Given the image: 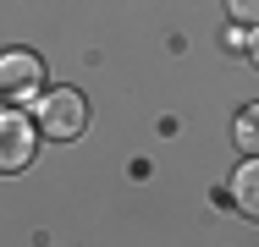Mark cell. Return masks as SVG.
<instances>
[{
	"mask_svg": "<svg viewBox=\"0 0 259 247\" xmlns=\"http://www.w3.org/2000/svg\"><path fill=\"white\" fill-rule=\"evenodd\" d=\"M83 127H89V104H83V94H72V88H50V94L39 99V132H45V138L72 143Z\"/></svg>",
	"mask_w": 259,
	"mask_h": 247,
	"instance_id": "1",
	"label": "cell"
},
{
	"mask_svg": "<svg viewBox=\"0 0 259 247\" xmlns=\"http://www.w3.org/2000/svg\"><path fill=\"white\" fill-rule=\"evenodd\" d=\"M39 83H45L39 55H28V49H6V55H0V99L22 104V99L39 94Z\"/></svg>",
	"mask_w": 259,
	"mask_h": 247,
	"instance_id": "2",
	"label": "cell"
},
{
	"mask_svg": "<svg viewBox=\"0 0 259 247\" xmlns=\"http://www.w3.org/2000/svg\"><path fill=\"white\" fill-rule=\"evenodd\" d=\"M33 143H39L33 121H28V115H17V110H6V115H0V176H11V170H28V159H33Z\"/></svg>",
	"mask_w": 259,
	"mask_h": 247,
	"instance_id": "3",
	"label": "cell"
},
{
	"mask_svg": "<svg viewBox=\"0 0 259 247\" xmlns=\"http://www.w3.org/2000/svg\"><path fill=\"white\" fill-rule=\"evenodd\" d=\"M232 203H237V214L259 220V159H248V165L232 176Z\"/></svg>",
	"mask_w": 259,
	"mask_h": 247,
	"instance_id": "4",
	"label": "cell"
},
{
	"mask_svg": "<svg viewBox=\"0 0 259 247\" xmlns=\"http://www.w3.org/2000/svg\"><path fill=\"white\" fill-rule=\"evenodd\" d=\"M232 138H237V148H243L248 159H259V104H248V110L237 115V127H232Z\"/></svg>",
	"mask_w": 259,
	"mask_h": 247,
	"instance_id": "5",
	"label": "cell"
},
{
	"mask_svg": "<svg viewBox=\"0 0 259 247\" xmlns=\"http://www.w3.org/2000/svg\"><path fill=\"white\" fill-rule=\"evenodd\" d=\"M226 11L237 28H259V0H226Z\"/></svg>",
	"mask_w": 259,
	"mask_h": 247,
	"instance_id": "6",
	"label": "cell"
},
{
	"mask_svg": "<svg viewBox=\"0 0 259 247\" xmlns=\"http://www.w3.org/2000/svg\"><path fill=\"white\" fill-rule=\"evenodd\" d=\"M248 60L259 66V28H254V39H248Z\"/></svg>",
	"mask_w": 259,
	"mask_h": 247,
	"instance_id": "7",
	"label": "cell"
}]
</instances>
